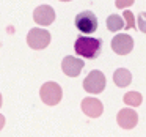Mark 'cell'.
<instances>
[{"label":"cell","mask_w":146,"mask_h":137,"mask_svg":"<svg viewBox=\"0 0 146 137\" xmlns=\"http://www.w3.org/2000/svg\"><path fill=\"white\" fill-rule=\"evenodd\" d=\"M74 51L77 55L83 58H88V60H94L99 57L102 51V41L98 38H93V36H79L74 43Z\"/></svg>","instance_id":"1"},{"label":"cell","mask_w":146,"mask_h":137,"mask_svg":"<svg viewBox=\"0 0 146 137\" xmlns=\"http://www.w3.org/2000/svg\"><path fill=\"white\" fill-rule=\"evenodd\" d=\"M39 96L41 101L47 106H57L63 98V90L57 82H46L42 84L41 90H39Z\"/></svg>","instance_id":"2"},{"label":"cell","mask_w":146,"mask_h":137,"mask_svg":"<svg viewBox=\"0 0 146 137\" xmlns=\"http://www.w3.org/2000/svg\"><path fill=\"white\" fill-rule=\"evenodd\" d=\"M83 88L85 92L91 93V95H99L104 92L105 88V76L102 71L99 70H93L88 76L83 80Z\"/></svg>","instance_id":"3"},{"label":"cell","mask_w":146,"mask_h":137,"mask_svg":"<svg viewBox=\"0 0 146 137\" xmlns=\"http://www.w3.org/2000/svg\"><path fill=\"white\" fill-rule=\"evenodd\" d=\"M27 44L35 51H41L46 49L50 44V33L44 29H32L27 35Z\"/></svg>","instance_id":"4"},{"label":"cell","mask_w":146,"mask_h":137,"mask_svg":"<svg viewBox=\"0 0 146 137\" xmlns=\"http://www.w3.org/2000/svg\"><path fill=\"white\" fill-rule=\"evenodd\" d=\"M76 27L80 33H94L98 30V17L93 11H82L76 16Z\"/></svg>","instance_id":"5"},{"label":"cell","mask_w":146,"mask_h":137,"mask_svg":"<svg viewBox=\"0 0 146 137\" xmlns=\"http://www.w3.org/2000/svg\"><path fill=\"white\" fill-rule=\"evenodd\" d=\"M133 49V38L127 33H118L111 39V51L118 55H127Z\"/></svg>","instance_id":"6"},{"label":"cell","mask_w":146,"mask_h":137,"mask_svg":"<svg viewBox=\"0 0 146 137\" xmlns=\"http://www.w3.org/2000/svg\"><path fill=\"white\" fill-rule=\"evenodd\" d=\"M33 21H35L38 25H42V27L50 25L55 21V10L50 5H39V7L35 8V11H33Z\"/></svg>","instance_id":"7"},{"label":"cell","mask_w":146,"mask_h":137,"mask_svg":"<svg viewBox=\"0 0 146 137\" xmlns=\"http://www.w3.org/2000/svg\"><path fill=\"white\" fill-rule=\"evenodd\" d=\"M83 60L82 58H77L74 55H66L61 61V70L66 74L68 77H77L83 70Z\"/></svg>","instance_id":"8"},{"label":"cell","mask_w":146,"mask_h":137,"mask_svg":"<svg viewBox=\"0 0 146 137\" xmlns=\"http://www.w3.org/2000/svg\"><path fill=\"white\" fill-rule=\"evenodd\" d=\"M116 121L123 129H133L138 123V114L133 109H121L116 115Z\"/></svg>","instance_id":"9"},{"label":"cell","mask_w":146,"mask_h":137,"mask_svg":"<svg viewBox=\"0 0 146 137\" xmlns=\"http://www.w3.org/2000/svg\"><path fill=\"white\" fill-rule=\"evenodd\" d=\"M80 107H82L83 114L90 118H98L104 112V106H102V102L98 98H85L82 101V104H80Z\"/></svg>","instance_id":"10"},{"label":"cell","mask_w":146,"mask_h":137,"mask_svg":"<svg viewBox=\"0 0 146 137\" xmlns=\"http://www.w3.org/2000/svg\"><path fill=\"white\" fill-rule=\"evenodd\" d=\"M113 82L118 87L124 88V87L130 85V82H132V74H130V71L127 68H118L113 73Z\"/></svg>","instance_id":"11"},{"label":"cell","mask_w":146,"mask_h":137,"mask_svg":"<svg viewBox=\"0 0 146 137\" xmlns=\"http://www.w3.org/2000/svg\"><path fill=\"white\" fill-rule=\"evenodd\" d=\"M107 29L110 32H119L121 29H124V21L118 14H110L107 17Z\"/></svg>","instance_id":"12"},{"label":"cell","mask_w":146,"mask_h":137,"mask_svg":"<svg viewBox=\"0 0 146 137\" xmlns=\"http://www.w3.org/2000/svg\"><path fill=\"white\" fill-rule=\"evenodd\" d=\"M123 101H124V104L130 106V107H138L143 102V96H141V93H138V92H129V93L124 95Z\"/></svg>","instance_id":"13"},{"label":"cell","mask_w":146,"mask_h":137,"mask_svg":"<svg viewBox=\"0 0 146 137\" xmlns=\"http://www.w3.org/2000/svg\"><path fill=\"white\" fill-rule=\"evenodd\" d=\"M123 19L126 21V22H124V29H126V30H129V29H137V24H135V16H133V13H132V11L124 10Z\"/></svg>","instance_id":"14"},{"label":"cell","mask_w":146,"mask_h":137,"mask_svg":"<svg viewBox=\"0 0 146 137\" xmlns=\"http://www.w3.org/2000/svg\"><path fill=\"white\" fill-rule=\"evenodd\" d=\"M135 21H137V29L141 33H146V11L138 13V17Z\"/></svg>","instance_id":"15"},{"label":"cell","mask_w":146,"mask_h":137,"mask_svg":"<svg viewBox=\"0 0 146 137\" xmlns=\"http://www.w3.org/2000/svg\"><path fill=\"white\" fill-rule=\"evenodd\" d=\"M135 0H116V8H121V10H126V8L132 7Z\"/></svg>","instance_id":"16"},{"label":"cell","mask_w":146,"mask_h":137,"mask_svg":"<svg viewBox=\"0 0 146 137\" xmlns=\"http://www.w3.org/2000/svg\"><path fill=\"white\" fill-rule=\"evenodd\" d=\"M5 126V117L2 114H0V129H2V128Z\"/></svg>","instance_id":"17"},{"label":"cell","mask_w":146,"mask_h":137,"mask_svg":"<svg viewBox=\"0 0 146 137\" xmlns=\"http://www.w3.org/2000/svg\"><path fill=\"white\" fill-rule=\"evenodd\" d=\"M2 102H3V99H2V95H0V107H2Z\"/></svg>","instance_id":"18"},{"label":"cell","mask_w":146,"mask_h":137,"mask_svg":"<svg viewBox=\"0 0 146 137\" xmlns=\"http://www.w3.org/2000/svg\"><path fill=\"white\" fill-rule=\"evenodd\" d=\"M60 2H71V0H60Z\"/></svg>","instance_id":"19"}]
</instances>
